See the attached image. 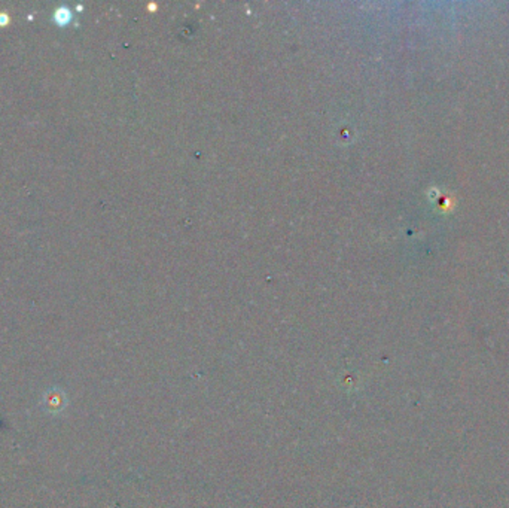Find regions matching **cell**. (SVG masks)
Masks as SVG:
<instances>
[{"label": "cell", "instance_id": "6da1fadb", "mask_svg": "<svg viewBox=\"0 0 509 508\" xmlns=\"http://www.w3.org/2000/svg\"><path fill=\"white\" fill-rule=\"evenodd\" d=\"M70 16H72V15H70V11L66 9V8H60V9H57V12H56V20H57L60 24L67 23V21L70 20Z\"/></svg>", "mask_w": 509, "mask_h": 508}, {"label": "cell", "instance_id": "7a4b0ae2", "mask_svg": "<svg viewBox=\"0 0 509 508\" xmlns=\"http://www.w3.org/2000/svg\"><path fill=\"white\" fill-rule=\"evenodd\" d=\"M6 20H8V16H6V15H0V21H2V23H6Z\"/></svg>", "mask_w": 509, "mask_h": 508}]
</instances>
